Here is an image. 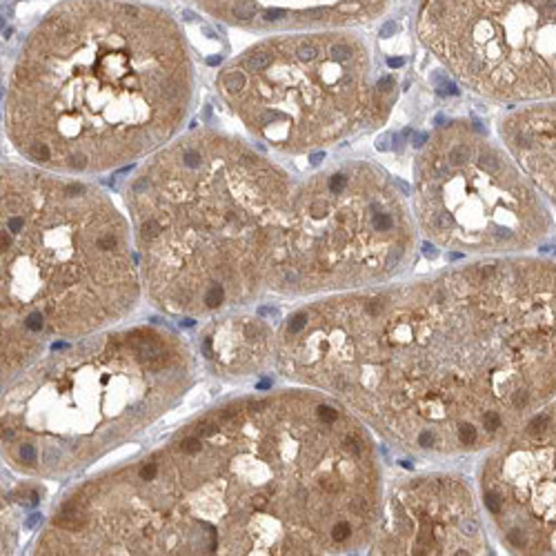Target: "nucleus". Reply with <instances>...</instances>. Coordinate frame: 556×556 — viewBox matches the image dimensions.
Segmentation results:
<instances>
[{
    "label": "nucleus",
    "mask_w": 556,
    "mask_h": 556,
    "mask_svg": "<svg viewBox=\"0 0 556 556\" xmlns=\"http://www.w3.org/2000/svg\"><path fill=\"white\" fill-rule=\"evenodd\" d=\"M405 192L378 165L352 160L294 187L269 292L329 296L390 283L414 260Z\"/></svg>",
    "instance_id": "obj_8"
},
{
    "label": "nucleus",
    "mask_w": 556,
    "mask_h": 556,
    "mask_svg": "<svg viewBox=\"0 0 556 556\" xmlns=\"http://www.w3.org/2000/svg\"><path fill=\"white\" fill-rule=\"evenodd\" d=\"M192 98V58L167 11L129 0H65L16 58L7 138L34 167L103 174L171 143Z\"/></svg>",
    "instance_id": "obj_3"
},
{
    "label": "nucleus",
    "mask_w": 556,
    "mask_h": 556,
    "mask_svg": "<svg viewBox=\"0 0 556 556\" xmlns=\"http://www.w3.org/2000/svg\"><path fill=\"white\" fill-rule=\"evenodd\" d=\"M276 334L258 316L227 314L202 332L200 350L205 360L225 376H245L267 365L274 356Z\"/></svg>",
    "instance_id": "obj_14"
},
{
    "label": "nucleus",
    "mask_w": 556,
    "mask_h": 556,
    "mask_svg": "<svg viewBox=\"0 0 556 556\" xmlns=\"http://www.w3.org/2000/svg\"><path fill=\"white\" fill-rule=\"evenodd\" d=\"M216 87L249 134L283 154H310L381 127L398 96L394 78L376 76L354 29L265 38L229 60Z\"/></svg>",
    "instance_id": "obj_7"
},
{
    "label": "nucleus",
    "mask_w": 556,
    "mask_h": 556,
    "mask_svg": "<svg viewBox=\"0 0 556 556\" xmlns=\"http://www.w3.org/2000/svg\"><path fill=\"white\" fill-rule=\"evenodd\" d=\"M414 207L430 240L461 254L516 256L552 227L538 189L478 125L452 120L423 145Z\"/></svg>",
    "instance_id": "obj_9"
},
{
    "label": "nucleus",
    "mask_w": 556,
    "mask_h": 556,
    "mask_svg": "<svg viewBox=\"0 0 556 556\" xmlns=\"http://www.w3.org/2000/svg\"><path fill=\"white\" fill-rule=\"evenodd\" d=\"M383 556L489 554L472 487L454 474H423L390 489L369 543Z\"/></svg>",
    "instance_id": "obj_11"
},
{
    "label": "nucleus",
    "mask_w": 556,
    "mask_h": 556,
    "mask_svg": "<svg viewBox=\"0 0 556 556\" xmlns=\"http://www.w3.org/2000/svg\"><path fill=\"white\" fill-rule=\"evenodd\" d=\"M381 510L369 427L323 392L287 390L220 405L82 483L36 554H352L369 547Z\"/></svg>",
    "instance_id": "obj_1"
},
{
    "label": "nucleus",
    "mask_w": 556,
    "mask_h": 556,
    "mask_svg": "<svg viewBox=\"0 0 556 556\" xmlns=\"http://www.w3.org/2000/svg\"><path fill=\"white\" fill-rule=\"evenodd\" d=\"M478 487L507 552L556 554V398L489 449Z\"/></svg>",
    "instance_id": "obj_10"
},
{
    "label": "nucleus",
    "mask_w": 556,
    "mask_h": 556,
    "mask_svg": "<svg viewBox=\"0 0 556 556\" xmlns=\"http://www.w3.org/2000/svg\"><path fill=\"white\" fill-rule=\"evenodd\" d=\"M209 16L256 34L352 29L376 20L390 0H196Z\"/></svg>",
    "instance_id": "obj_12"
},
{
    "label": "nucleus",
    "mask_w": 556,
    "mask_h": 556,
    "mask_svg": "<svg viewBox=\"0 0 556 556\" xmlns=\"http://www.w3.org/2000/svg\"><path fill=\"white\" fill-rule=\"evenodd\" d=\"M547 9L552 18V56L556 60V0H547Z\"/></svg>",
    "instance_id": "obj_15"
},
{
    "label": "nucleus",
    "mask_w": 556,
    "mask_h": 556,
    "mask_svg": "<svg viewBox=\"0 0 556 556\" xmlns=\"http://www.w3.org/2000/svg\"><path fill=\"white\" fill-rule=\"evenodd\" d=\"M274 360L403 452H485L556 398V263L485 256L329 294L283 320Z\"/></svg>",
    "instance_id": "obj_2"
},
{
    "label": "nucleus",
    "mask_w": 556,
    "mask_h": 556,
    "mask_svg": "<svg viewBox=\"0 0 556 556\" xmlns=\"http://www.w3.org/2000/svg\"><path fill=\"white\" fill-rule=\"evenodd\" d=\"M192 383V350L169 329L65 343L2 383V458L32 478L76 474L165 416Z\"/></svg>",
    "instance_id": "obj_6"
},
{
    "label": "nucleus",
    "mask_w": 556,
    "mask_h": 556,
    "mask_svg": "<svg viewBox=\"0 0 556 556\" xmlns=\"http://www.w3.org/2000/svg\"><path fill=\"white\" fill-rule=\"evenodd\" d=\"M294 187L283 167L211 129L152 154L125 202L154 305L196 318L269 292Z\"/></svg>",
    "instance_id": "obj_4"
},
{
    "label": "nucleus",
    "mask_w": 556,
    "mask_h": 556,
    "mask_svg": "<svg viewBox=\"0 0 556 556\" xmlns=\"http://www.w3.org/2000/svg\"><path fill=\"white\" fill-rule=\"evenodd\" d=\"M2 383L54 350L105 332L140 298L125 216L94 185L2 165Z\"/></svg>",
    "instance_id": "obj_5"
},
{
    "label": "nucleus",
    "mask_w": 556,
    "mask_h": 556,
    "mask_svg": "<svg viewBox=\"0 0 556 556\" xmlns=\"http://www.w3.org/2000/svg\"><path fill=\"white\" fill-rule=\"evenodd\" d=\"M498 131L523 174L556 205V100L514 109L501 120Z\"/></svg>",
    "instance_id": "obj_13"
}]
</instances>
